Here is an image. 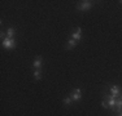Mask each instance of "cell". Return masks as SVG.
I'll return each instance as SVG.
<instances>
[{"label":"cell","instance_id":"12","mask_svg":"<svg viewBox=\"0 0 122 116\" xmlns=\"http://www.w3.org/2000/svg\"><path fill=\"white\" fill-rule=\"evenodd\" d=\"M101 107H103V108H105V110H108V108H109L108 102H107L105 99H103V101H101Z\"/></svg>","mask_w":122,"mask_h":116},{"label":"cell","instance_id":"8","mask_svg":"<svg viewBox=\"0 0 122 116\" xmlns=\"http://www.w3.org/2000/svg\"><path fill=\"white\" fill-rule=\"evenodd\" d=\"M42 63H43L42 57H36L35 61L33 62V67L35 68V70H40V68H42Z\"/></svg>","mask_w":122,"mask_h":116},{"label":"cell","instance_id":"6","mask_svg":"<svg viewBox=\"0 0 122 116\" xmlns=\"http://www.w3.org/2000/svg\"><path fill=\"white\" fill-rule=\"evenodd\" d=\"M77 44H78V41H75L74 39H69L68 41H66V45H65V49L66 50H71V49H74L75 46H77Z\"/></svg>","mask_w":122,"mask_h":116},{"label":"cell","instance_id":"4","mask_svg":"<svg viewBox=\"0 0 122 116\" xmlns=\"http://www.w3.org/2000/svg\"><path fill=\"white\" fill-rule=\"evenodd\" d=\"M70 37L74 39L75 41H81V40H82V28L77 27L73 32H70Z\"/></svg>","mask_w":122,"mask_h":116},{"label":"cell","instance_id":"1","mask_svg":"<svg viewBox=\"0 0 122 116\" xmlns=\"http://www.w3.org/2000/svg\"><path fill=\"white\" fill-rule=\"evenodd\" d=\"M94 7V1H90V0H85V1H79L77 4V10L79 12H86Z\"/></svg>","mask_w":122,"mask_h":116},{"label":"cell","instance_id":"5","mask_svg":"<svg viewBox=\"0 0 122 116\" xmlns=\"http://www.w3.org/2000/svg\"><path fill=\"white\" fill-rule=\"evenodd\" d=\"M109 93L113 95V97L118 98L122 94V90H121V88L118 85H112V86H110V89H109Z\"/></svg>","mask_w":122,"mask_h":116},{"label":"cell","instance_id":"14","mask_svg":"<svg viewBox=\"0 0 122 116\" xmlns=\"http://www.w3.org/2000/svg\"><path fill=\"white\" fill-rule=\"evenodd\" d=\"M120 3H121V5H122V0H121V1H120Z\"/></svg>","mask_w":122,"mask_h":116},{"label":"cell","instance_id":"3","mask_svg":"<svg viewBox=\"0 0 122 116\" xmlns=\"http://www.w3.org/2000/svg\"><path fill=\"white\" fill-rule=\"evenodd\" d=\"M69 97L71 98V101H73V102H78V101H81V99H82V89H81V88L74 89V90L70 93V95H69Z\"/></svg>","mask_w":122,"mask_h":116},{"label":"cell","instance_id":"7","mask_svg":"<svg viewBox=\"0 0 122 116\" xmlns=\"http://www.w3.org/2000/svg\"><path fill=\"white\" fill-rule=\"evenodd\" d=\"M114 111L117 112V114H121L122 112V94L120 97L117 98V101H116V107H114Z\"/></svg>","mask_w":122,"mask_h":116},{"label":"cell","instance_id":"2","mask_svg":"<svg viewBox=\"0 0 122 116\" xmlns=\"http://www.w3.org/2000/svg\"><path fill=\"white\" fill-rule=\"evenodd\" d=\"M1 44H3V48L10 50V49L16 48V40H14V39H9V37H5V39L3 40Z\"/></svg>","mask_w":122,"mask_h":116},{"label":"cell","instance_id":"9","mask_svg":"<svg viewBox=\"0 0 122 116\" xmlns=\"http://www.w3.org/2000/svg\"><path fill=\"white\" fill-rule=\"evenodd\" d=\"M14 34H16V30L13 27H8L7 32H5V37H9V39H14Z\"/></svg>","mask_w":122,"mask_h":116},{"label":"cell","instance_id":"10","mask_svg":"<svg viewBox=\"0 0 122 116\" xmlns=\"http://www.w3.org/2000/svg\"><path fill=\"white\" fill-rule=\"evenodd\" d=\"M34 79L42 80V71H40V70H35V71H34Z\"/></svg>","mask_w":122,"mask_h":116},{"label":"cell","instance_id":"13","mask_svg":"<svg viewBox=\"0 0 122 116\" xmlns=\"http://www.w3.org/2000/svg\"><path fill=\"white\" fill-rule=\"evenodd\" d=\"M118 116H122V112H121V114H118Z\"/></svg>","mask_w":122,"mask_h":116},{"label":"cell","instance_id":"11","mask_svg":"<svg viewBox=\"0 0 122 116\" xmlns=\"http://www.w3.org/2000/svg\"><path fill=\"white\" fill-rule=\"evenodd\" d=\"M62 102H64V104H65V106H69V104H71V102H73V101H71L70 97H65Z\"/></svg>","mask_w":122,"mask_h":116}]
</instances>
